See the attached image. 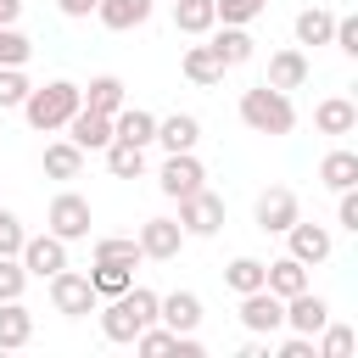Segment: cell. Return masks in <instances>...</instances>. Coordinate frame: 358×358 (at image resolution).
I'll list each match as a JSON object with an SVG mask.
<instances>
[{"label": "cell", "mask_w": 358, "mask_h": 358, "mask_svg": "<svg viewBox=\"0 0 358 358\" xmlns=\"http://www.w3.org/2000/svg\"><path fill=\"white\" fill-rule=\"evenodd\" d=\"M263 6H268V0H213L218 22H235V28H246L252 17H263Z\"/></svg>", "instance_id": "obj_38"}, {"label": "cell", "mask_w": 358, "mask_h": 358, "mask_svg": "<svg viewBox=\"0 0 358 358\" xmlns=\"http://www.w3.org/2000/svg\"><path fill=\"white\" fill-rule=\"evenodd\" d=\"M330 45H336L341 56H358V17H336V28H330Z\"/></svg>", "instance_id": "obj_41"}, {"label": "cell", "mask_w": 358, "mask_h": 358, "mask_svg": "<svg viewBox=\"0 0 358 358\" xmlns=\"http://www.w3.org/2000/svg\"><path fill=\"white\" fill-rule=\"evenodd\" d=\"M341 201H336V224L347 229V235H358V185L352 190H336Z\"/></svg>", "instance_id": "obj_42"}, {"label": "cell", "mask_w": 358, "mask_h": 358, "mask_svg": "<svg viewBox=\"0 0 358 358\" xmlns=\"http://www.w3.org/2000/svg\"><path fill=\"white\" fill-rule=\"evenodd\" d=\"M67 140H73L78 151H106V145H112V117H106V112L78 106V112L67 117Z\"/></svg>", "instance_id": "obj_14"}, {"label": "cell", "mask_w": 358, "mask_h": 358, "mask_svg": "<svg viewBox=\"0 0 358 358\" xmlns=\"http://www.w3.org/2000/svg\"><path fill=\"white\" fill-rule=\"evenodd\" d=\"M28 291V268L17 257H0V302H17Z\"/></svg>", "instance_id": "obj_39"}, {"label": "cell", "mask_w": 358, "mask_h": 358, "mask_svg": "<svg viewBox=\"0 0 358 358\" xmlns=\"http://www.w3.org/2000/svg\"><path fill=\"white\" fill-rule=\"evenodd\" d=\"M173 28H179V34H190V39L213 34V28H218L213 0H173Z\"/></svg>", "instance_id": "obj_28"}, {"label": "cell", "mask_w": 358, "mask_h": 358, "mask_svg": "<svg viewBox=\"0 0 358 358\" xmlns=\"http://www.w3.org/2000/svg\"><path fill=\"white\" fill-rule=\"evenodd\" d=\"M313 129H319V134H352V129H358V106H352L347 95H324V101L313 106Z\"/></svg>", "instance_id": "obj_20"}, {"label": "cell", "mask_w": 358, "mask_h": 358, "mask_svg": "<svg viewBox=\"0 0 358 358\" xmlns=\"http://www.w3.org/2000/svg\"><path fill=\"white\" fill-rule=\"evenodd\" d=\"M319 185H324V190H352V185H358V151L336 145V151L319 162Z\"/></svg>", "instance_id": "obj_27"}, {"label": "cell", "mask_w": 358, "mask_h": 358, "mask_svg": "<svg viewBox=\"0 0 358 358\" xmlns=\"http://www.w3.org/2000/svg\"><path fill=\"white\" fill-rule=\"evenodd\" d=\"M296 218H302V207H296V190L291 185H268L257 196V229L263 235H285Z\"/></svg>", "instance_id": "obj_8"}, {"label": "cell", "mask_w": 358, "mask_h": 358, "mask_svg": "<svg viewBox=\"0 0 358 358\" xmlns=\"http://www.w3.org/2000/svg\"><path fill=\"white\" fill-rule=\"evenodd\" d=\"M28 78H22V67H0V112H11V106H22L28 101Z\"/></svg>", "instance_id": "obj_37"}, {"label": "cell", "mask_w": 358, "mask_h": 358, "mask_svg": "<svg viewBox=\"0 0 358 358\" xmlns=\"http://www.w3.org/2000/svg\"><path fill=\"white\" fill-rule=\"evenodd\" d=\"M62 17H95V0H56Z\"/></svg>", "instance_id": "obj_44"}, {"label": "cell", "mask_w": 358, "mask_h": 358, "mask_svg": "<svg viewBox=\"0 0 358 358\" xmlns=\"http://www.w3.org/2000/svg\"><path fill=\"white\" fill-rule=\"evenodd\" d=\"M263 285L285 302V296H296V291H308V263H296L291 252L285 257H274V263H263Z\"/></svg>", "instance_id": "obj_19"}, {"label": "cell", "mask_w": 358, "mask_h": 358, "mask_svg": "<svg viewBox=\"0 0 358 358\" xmlns=\"http://www.w3.org/2000/svg\"><path fill=\"white\" fill-rule=\"evenodd\" d=\"M95 263H140V241L134 235H101L95 241Z\"/></svg>", "instance_id": "obj_34"}, {"label": "cell", "mask_w": 358, "mask_h": 358, "mask_svg": "<svg viewBox=\"0 0 358 358\" xmlns=\"http://www.w3.org/2000/svg\"><path fill=\"white\" fill-rule=\"evenodd\" d=\"M90 201L78 196V190H62L56 201H50V213H45V229L56 235V241H84L90 235Z\"/></svg>", "instance_id": "obj_6"}, {"label": "cell", "mask_w": 358, "mask_h": 358, "mask_svg": "<svg viewBox=\"0 0 358 358\" xmlns=\"http://www.w3.org/2000/svg\"><path fill=\"white\" fill-rule=\"evenodd\" d=\"M241 123H246L252 134H291V129H296V106H291L285 90L252 84V90H241Z\"/></svg>", "instance_id": "obj_3"}, {"label": "cell", "mask_w": 358, "mask_h": 358, "mask_svg": "<svg viewBox=\"0 0 358 358\" xmlns=\"http://www.w3.org/2000/svg\"><path fill=\"white\" fill-rule=\"evenodd\" d=\"M352 347H358V336H352V324H330L324 319V330H319V358H352Z\"/></svg>", "instance_id": "obj_33"}, {"label": "cell", "mask_w": 358, "mask_h": 358, "mask_svg": "<svg viewBox=\"0 0 358 358\" xmlns=\"http://www.w3.org/2000/svg\"><path fill=\"white\" fill-rule=\"evenodd\" d=\"M280 358H319V352H313V336H296V330H291V336L280 341Z\"/></svg>", "instance_id": "obj_43"}, {"label": "cell", "mask_w": 358, "mask_h": 358, "mask_svg": "<svg viewBox=\"0 0 358 358\" xmlns=\"http://www.w3.org/2000/svg\"><path fill=\"white\" fill-rule=\"evenodd\" d=\"M285 241H291V257H296V263H308V268H313V263H324V257L336 252L330 229H324V224H302V218L285 229Z\"/></svg>", "instance_id": "obj_15"}, {"label": "cell", "mask_w": 358, "mask_h": 358, "mask_svg": "<svg viewBox=\"0 0 358 358\" xmlns=\"http://www.w3.org/2000/svg\"><path fill=\"white\" fill-rule=\"evenodd\" d=\"M134 241H140V257H151V263H173L179 246H185V229H179V218H145Z\"/></svg>", "instance_id": "obj_12"}, {"label": "cell", "mask_w": 358, "mask_h": 358, "mask_svg": "<svg viewBox=\"0 0 358 358\" xmlns=\"http://www.w3.org/2000/svg\"><path fill=\"white\" fill-rule=\"evenodd\" d=\"M78 95H84V106H90V112H106V117H112L117 106H129V90H123V78H117V73H95V78H90V90H78Z\"/></svg>", "instance_id": "obj_23"}, {"label": "cell", "mask_w": 358, "mask_h": 358, "mask_svg": "<svg viewBox=\"0 0 358 358\" xmlns=\"http://www.w3.org/2000/svg\"><path fill=\"white\" fill-rule=\"evenodd\" d=\"M308 73H313V67H308V50H302V45H285V50L268 56V78H263V84H274V90L291 95V90L308 84Z\"/></svg>", "instance_id": "obj_13"}, {"label": "cell", "mask_w": 358, "mask_h": 358, "mask_svg": "<svg viewBox=\"0 0 358 358\" xmlns=\"http://www.w3.org/2000/svg\"><path fill=\"white\" fill-rule=\"evenodd\" d=\"M157 324H168V330H196V324H201V296H196V291H168V296H157Z\"/></svg>", "instance_id": "obj_17"}, {"label": "cell", "mask_w": 358, "mask_h": 358, "mask_svg": "<svg viewBox=\"0 0 358 358\" xmlns=\"http://www.w3.org/2000/svg\"><path fill=\"white\" fill-rule=\"evenodd\" d=\"M106 173H112V179H140V173H145V145L112 140V145H106Z\"/></svg>", "instance_id": "obj_30"}, {"label": "cell", "mask_w": 358, "mask_h": 358, "mask_svg": "<svg viewBox=\"0 0 358 358\" xmlns=\"http://www.w3.org/2000/svg\"><path fill=\"white\" fill-rule=\"evenodd\" d=\"M95 17H101V28L129 34V28H140L151 17V0H95Z\"/></svg>", "instance_id": "obj_22"}, {"label": "cell", "mask_w": 358, "mask_h": 358, "mask_svg": "<svg viewBox=\"0 0 358 358\" xmlns=\"http://www.w3.org/2000/svg\"><path fill=\"white\" fill-rule=\"evenodd\" d=\"M224 73H229V67L218 62L213 45H190V50H185V78H190V84L213 90V84H224Z\"/></svg>", "instance_id": "obj_26"}, {"label": "cell", "mask_w": 358, "mask_h": 358, "mask_svg": "<svg viewBox=\"0 0 358 358\" xmlns=\"http://www.w3.org/2000/svg\"><path fill=\"white\" fill-rule=\"evenodd\" d=\"M84 106V95H78V84H67V78H50V84H34L28 90V101H22V117H28V129H39V134H56V129H67V117Z\"/></svg>", "instance_id": "obj_2"}, {"label": "cell", "mask_w": 358, "mask_h": 358, "mask_svg": "<svg viewBox=\"0 0 358 358\" xmlns=\"http://www.w3.org/2000/svg\"><path fill=\"white\" fill-rule=\"evenodd\" d=\"M241 324H246L252 336H274V330H285V302H280L268 285H257V291L241 296Z\"/></svg>", "instance_id": "obj_10"}, {"label": "cell", "mask_w": 358, "mask_h": 358, "mask_svg": "<svg viewBox=\"0 0 358 358\" xmlns=\"http://www.w3.org/2000/svg\"><path fill=\"white\" fill-rule=\"evenodd\" d=\"M95 285H90V274H78V268H56L50 274V308L62 313V319H84V313H95Z\"/></svg>", "instance_id": "obj_5"}, {"label": "cell", "mask_w": 358, "mask_h": 358, "mask_svg": "<svg viewBox=\"0 0 358 358\" xmlns=\"http://www.w3.org/2000/svg\"><path fill=\"white\" fill-rule=\"evenodd\" d=\"M145 324H157V291L151 285H129L123 296H106V308H101V336L106 341L129 347Z\"/></svg>", "instance_id": "obj_1"}, {"label": "cell", "mask_w": 358, "mask_h": 358, "mask_svg": "<svg viewBox=\"0 0 358 358\" xmlns=\"http://www.w3.org/2000/svg\"><path fill=\"white\" fill-rule=\"evenodd\" d=\"M324 319H330V302H324V296H313V291L285 296V330H296V336H319Z\"/></svg>", "instance_id": "obj_16"}, {"label": "cell", "mask_w": 358, "mask_h": 358, "mask_svg": "<svg viewBox=\"0 0 358 358\" xmlns=\"http://www.w3.org/2000/svg\"><path fill=\"white\" fill-rule=\"evenodd\" d=\"M90 285H95V296H123L134 285V263H95Z\"/></svg>", "instance_id": "obj_32"}, {"label": "cell", "mask_w": 358, "mask_h": 358, "mask_svg": "<svg viewBox=\"0 0 358 358\" xmlns=\"http://www.w3.org/2000/svg\"><path fill=\"white\" fill-rule=\"evenodd\" d=\"M17 263L28 268V280H50L56 268H67V241H56L50 229L45 235H28L22 252H17Z\"/></svg>", "instance_id": "obj_9"}, {"label": "cell", "mask_w": 358, "mask_h": 358, "mask_svg": "<svg viewBox=\"0 0 358 358\" xmlns=\"http://www.w3.org/2000/svg\"><path fill=\"white\" fill-rule=\"evenodd\" d=\"M157 134V117L145 106H117L112 112V140H129V145H151Z\"/></svg>", "instance_id": "obj_24"}, {"label": "cell", "mask_w": 358, "mask_h": 358, "mask_svg": "<svg viewBox=\"0 0 358 358\" xmlns=\"http://www.w3.org/2000/svg\"><path fill=\"white\" fill-rule=\"evenodd\" d=\"M179 229H185V241L218 235V229H224V196H213L207 185L190 190V196H179Z\"/></svg>", "instance_id": "obj_4"}, {"label": "cell", "mask_w": 358, "mask_h": 358, "mask_svg": "<svg viewBox=\"0 0 358 358\" xmlns=\"http://www.w3.org/2000/svg\"><path fill=\"white\" fill-rule=\"evenodd\" d=\"M224 285H229L235 296H246V291H257V285H263V263H257V257H235V263L224 268Z\"/></svg>", "instance_id": "obj_35"}, {"label": "cell", "mask_w": 358, "mask_h": 358, "mask_svg": "<svg viewBox=\"0 0 358 358\" xmlns=\"http://www.w3.org/2000/svg\"><path fill=\"white\" fill-rule=\"evenodd\" d=\"M22 241H28L22 218H17L11 207H0V257H17V252H22Z\"/></svg>", "instance_id": "obj_40"}, {"label": "cell", "mask_w": 358, "mask_h": 358, "mask_svg": "<svg viewBox=\"0 0 358 358\" xmlns=\"http://www.w3.org/2000/svg\"><path fill=\"white\" fill-rule=\"evenodd\" d=\"M22 17V0H0V28H11Z\"/></svg>", "instance_id": "obj_45"}, {"label": "cell", "mask_w": 358, "mask_h": 358, "mask_svg": "<svg viewBox=\"0 0 358 358\" xmlns=\"http://www.w3.org/2000/svg\"><path fill=\"white\" fill-rule=\"evenodd\" d=\"M84 173V151L73 140H50L45 145V179H78Z\"/></svg>", "instance_id": "obj_29"}, {"label": "cell", "mask_w": 358, "mask_h": 358, "mask_svg": "<svg viewBox=\"0 0 358 358\" xmlns=\"http://www.w3.org/2000/svg\"><path fill=\"white\" fill-rule=\"evenodd\" d=\"M34 56V39L28 34H17V22L11 28H0V67H22Z\"/></svg>", "instance_id": "obj_36"}, {"label": "cell", "mask_w": 358, "mask_h": 358, "mask_svg": "<svg viewBox=\"0 0 358 358\" xmlns=\"http://www.w3.org/2000/svg\"><path fill=\"white\" fill-rule=\"evenodd\" d=\"M134 352H145V358H168V352H179V358H201V341H196V330L145 324V330L134 336Z\"/></svg>", "instance_id": "obj_11"}, {"label": "cell", "mask_w": 358, "mask_h": 358, "mask_svg": "<svg viewBox=\"0 0 358 358\" xmlns=\"http://www.w3.org/2000/svg\"><path fill=\"white\" fill-rule=\"evenodd\" d=\"M28 341H34V313L22 308V296L17 302H0V352H17Z\"/></svg>", "instance_id": "obj_21"}, {"label": "cell", "mask_w": 358, "mask_h": 358, "mask_svg": "<svg viewBox=\"0 0 358 358\" xmlns=\"http://www.w3.org/2000/svg\"><path fill=\"white\" fill-rule=\"evenodd\" d=\"M330 28H336V11H324V6L296 11V45H330Z\"/></svg>", "instance_id": "obj_31"}, {"label": "cell", "mask_w": 358, "mask_h": 358, "mask_svg": "<svg viewBox=\"0 0 358 358\" xmlns=\"http://www.w3.org/2000/svg\"><path fill=\"white\" fill-rule=\"evenodd\" d=\"M213 50H218V62H224V67H246V62H252V50H257V39H252L246 28H235V22H224V28L213 34Z\"/></svg>", "instance_id": "obj_25"}, {"label": "cell", "mask_w": 358, "mask_h": 358, "mask_svg": "<svg viewBox=\"0 0 358 358\" xmlns=\"http://www.w3.org/2000/svg\"><path fill=\"white\" fill-rule=\"evenodd\" d=\"M201 179H207V168L196 162V151H168V162L157 168V185H162V196H168V201H179V196H190V190H201Z\"/></svg>", "instance_id": "obj_7"}, {"label": "cell", "mask_w": 358, "mask_h": 358, "mask_svg": "<svg viewBox=\"0 0 358 358\" xmlns=\"http://www.w3.org/2000/svg\"><path fill=\"white\" fill-rule=\"evenodd\" d=\"M162 151H196V140H201V123L190 117V112H168V117H157V134H151Z\"/></svg>", "instance_id": "obj_18"}]
</instances>
